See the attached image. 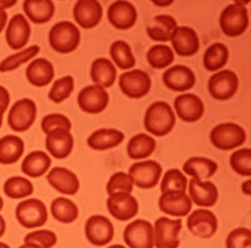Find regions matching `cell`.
<instances>
[{"label":"cell","mask_w":251,"mask_h":248,"mask_svg":"<svg viewBox=\"0 0 251 248\" xmlns=\"http://www.w3.org/2000/svg\"><path fill=\"white\" fill-rule=\"evenodd\" d=\"M91 78L94 84L109 88L114 84L117 78V70L116 66L107 58H98L92 63L91 67Z\"/></svg>","instance_id":"obj_29"},{"label":"cell","mask_w":251,"mask_h":248,"mask_svg":"<svg viewBox=\"0 0 251 248\" xmlns=\"http://www.w3.org/2000/svg\"><path fill=\"white\" fill-rule=\"evenodd\" d=\"M170 40L174 50L180 57H192L200 49L199 35L190 26H177Z\"/></svg>","instance_id":"obj_15"},{"label":"cell","mask_w":251,"mask_h":248,"mask_svg":"<svg viewBox=\"0 0 251 248\" xmlns=\"http://www.w3.org/2000/svg\"><path fill=\"white\" fill-rule=\"evenodd\" d=\"M227 60V46L223 43H214L206 49L203 54V67L208 71H217L226 66Z\"/></svg>","instance_id":"obj_35"},{"label":"cell","mask_w":251,"mask_h":248,"mask_svg":"<svg viewBox=\"0 0 251 248\" xmlns=\"http://www.w3.org/2000/svg\"><path fill=\"white\" fill-rule=\"evenodd\" d=\"M111 58L116 67L120 69H131L136 66V58L133 57L132 49L125 40H116L111 45Z\"/></svg>","instance_id":"obj_37"},{"label":"cell","mask_w":251,"mask_h":248,"mask_svg":"<svg viewBox=\"0 0 251 248\" xmlns=\"http://www.w3.org/2000/svg\"><path fill=\"white\" fill-rule=\"evenodd\" d=\"M15 4H17V1H14V0H0V33L3 32L6 25V22H8V14H6L5 9L12 8Z\"/></svg>","instance_id":"obj_48"},{"label":"cell","mask_w":251,"mask_h":248,"mask_svg":"<svg viewBox=\"0 0 251 248\" xmlns=\"http://www.w3.org/2000/svg\"><path fill=\"white\" fill-rule=\"evenodd\" d=\"M187 178L183 176L180 169H170L163 176L162 183H161V192H185L187 188Z\"/></svg>","instance_id":"obj_41"},{"label":"cell","mask_w":251,"mask_h":248,"mask_svg":"<svg viewBox=\"0 0 251 248\" xmlns=\"http://www.w3.org/2000/svg\"><path fill=\"white\" fill-rule=\"evenodd\" d=\"M177 28V22L171 15H157L152 25L147 26V35L154 42L166 43Z\"/></svg>","instance_id":"obj_33"},{"label":"cell","mask_w":251,"mask_h":248,"mask_svg":"<svg viewBox=\"0 0 251 248\" xmlns=\"http://www.w3.org/2000/svg\"><path fill=\"white\" fill-rule=\"evenodd\" d=\"M51 159L43 151H34L29 153L22 163V171L31 178H39L50 168Z\"/></svg>","instance_id":"obj_30"},{"label":"cell","mask_w":251,"mask_h":248,"mask_svg":"<svg viewBox=\"0 0 251 248\" xmlns=\"http://www.w3.org/2000/svg\"><path fill=\"white\" fill-rule=\"evenodd\" d=\"M75 147V138L71 131L67 129H55L47 134L46 148L49 153L57 159H64L72 153Z\"/></svg>","instance_id":"obj_22"},{"label":"cell","mask_w":251,"mask_h":248,"mask_svg":"<svg viewBox=\"0 0 251 248\" xmlns=\"http://www.w3.org/2000/svg\"><path fill=\"white\" fill-rule=\"evenodd\" d=\"M73 17L80 28H96L103 17L102 5L97 0H79L73 8Z\"/></svg>","instance_id":"obj_16"},{"label":"cell","mask_w":251,"mask_h":248,"mask_svg":"<svg viewBox=\"0 0 251 248\" xmlns=\"http://www.w3.org/2000/svg\"><path fill=\"white\" fill-rule=\"evenodd\" d=\"M123 240L129 248H153V225L149 221L136 220L126 227Z\"/></svg>","instance_id":"obj_12"},{"label":"cell","mask_w":251,"mask_h":248,"mask_svg":"<svg viewBox=\"0 0 251 248\" xmlns=\"http://www.w3.org/2000/svg\"><path fill=\"white\" fill-rule=\"evenodd\" d=\"M15 216L25 228H39L48 221V212L43 202L37 198H29L17 205Z\"/></svg>","instance_id":"obj_5"},{"label":"cell","mask_w":251,"mask_h":248,"mask_svg":"<svg viewBox=\"0 0 251 248\" xmlns=\"http://www.w3.org/2000/svg\"><path fill=\"white\" fill-rule=\"evenodd\" d=\"M5 229H6L5 220H4L3 216H0V237L4 236V233H5Z\"/></svg>","instance_id":"obj_50"},{"label":"cell","mask_w":251,"mask_h":248,"mask_svg":"<svg viewBox=\"0 0 251 248\" xmlns=\"http://www.w3.org/2000/svg\"><path fill=\"white\" fill-rule=\"evenodd\" d=\"M146 131L156 137H163L174 129L176 115L169 103L154 102L147 108L145 114Z\"/></svg>","instance_id":"obj_1"},{"label":"cell","mask_w":251,"mask_h":248,"mask_svg":"<svg viewBox=\"0 0 251 248\" xmlns=\"http://www.w3.org/2000/svg\"><path fill=\"white\" fill-rule=\"evenodd\" d=\"M133 191V183L128 174L125 172H117L109 178L107 183V193L111 196L114 193H132Z\"/></svg>","instance_id":"obj_44"},{"label":"cell","mask_w":251,"mask_h":248,"mask_svg":"<svg viewBox=\"0 0 251 248\" xmlns=\"http://www.w3.org/2000/svg\"><path fill=\"white\" fill-rule=\"evenodd\" d=\"M250 183H251L250 180L243 183V191H244V193H246L248 196L251 193V192H250Z\"/></svg>","instance_id":"obj_51"},{"label":"cell","mask_w":251,"mask_h":248,"mask_svg":"<svg viewBox=\"0 0 251 248\" xmlns=\"http://www.w3.org/2000/svg\"><path fill=\"white\" fill-rule=\"evenodd\" d=\"M175 60V53L169 45H154L147 51V62L154 69H165Z\"/></svg>","instance_id":"obj_39"},{"label":"cell","mask_w":251,"mask_h":248,"mask_svg":"<svg viewBox=\"0 0 251 248\" xmlns=\"http://www.w3.org/2000/svg\"><path fill=\"white\" fill-rule=\"evenodd\" d=\"M23 9L26 18L34 24L48 23L55 13L54 3L51 0H25Z\"/></svg>","instance_id":"obj_28"},{"label":"cell","mask_w":251,"mask_h":248,"mask_svg":"<svg viewBox=\"0 0 251 248\" xmlns=\"http://www.w3.org/2000/svg\"><path fill=\"white\" fill-rule=\"evenodd\" d=\"M226 248H251V231L245 227L234 229L226 238Z\"/></svg>","instance_id":"obj_46"},{"label":"cell","mask_w":251,"mask_h":248,"mask_svg":"<svg viewBox=\"0 0 251 248\" xmlns=\"http://www.w3.org/2000/svg\"><path fill=\"white\" fill-rule=\"evenodd\" d=\"M108 248H126V247H123L122 245H113V246H111V247H108Z\"/></svg>","instance_id":"obj_57"},{"label":"cell","mask_w":251,"mask_h":248,"mask_svg":"<svg viewBox=\"0 0 251 248\" xmlns=\"http://www.w3.org/2000/svg\"><path fill=\"white\" fill-rule=\"evenodd\" d=\"M114 228L111 221L104 216L96 214L86 223V237L92 245L102 247L113 240Z\"/></svg>","instance_id":"obj_13"},{"label":"cell","mask_w":251,"mask_h":248,"mask_svg":"<svg viewBox=\"0 0 251 248\" xmlns=\"http://www.w3.org/2000/svg\"><path fill=\"white\" fill-rule=\"evenodd\" d=\"M59 128L67 129V131H71L72 129L71 120L66 115L59 114V113H53V114L46 115L43 120H42V129H43L46 134Z\"/></svg>","instance_id":"obj_47"},{"label":"cell","mask_w":251,"mask_h":248,"mask_svg":"<svg viewBox=\"0 0 251 248\" xmlns=\"http://www.w3.org/2000/svg\"><path fill=\"white\" fill-rule=\"evenodd\" d=\"M25 75L31 86L42 88L48 86L54 78V67L46 58H37L28 66Z\"/></svg>","instance_id":"obj_26"},{"label":"cell","mask_w":251,"mask_h":248,"mask_svg":"<svg viewBox=\"0 0 251 248\" xmlns=\"http://www.w3.org/2000/svg\"><path fill=\"white\" fill-rule=\"evenodd\" d=\"M75 89V78L71 75L57 79L49 91L48 98L54 103H62L71 97L72 91Z\"/></svg>","instance_id":"obj_42"},{"label":"cell","mask_w":251,"mask_h":248,"mask_svg":"<svg viewBox=\"0 0 251 248\" xmlns=\"http://www.w3.org/2000/svg\"><path fill=\"white\" fill-rule=\"evenodd\" d=\"M175 109H176L177 117L187 123L200 120L205 113V106L202 100L191 93L178 95L175 99Z\"/></svg>","instance_id":"obj_18"},{"label":"cell","mask_w":251,"mask_h":248,"mask_svg":"<svg viewBox=\"0 0 251 248\" xmlns=\"http://www.w3.org/2000/svg\"><path fill=\"white\" fill-rule=\"evenodd\" d=\"M50 211L55 220L62 223H66V225L75 222L78 218V214H79L75 203L64 197L55 198L51 202Z\"/></svg>","instance_id":"obj_36"},{"label":"cell","mask_w":251,"mask_h":248,"mask_svg":"<svg viewBox=\"0 0 251 248\" xmlns=\"http://www.w3.org/2000/svg\"><path fill=\"white\" fill-rule=\"evenodd\" d=\"M79 29L71 22H59L49 32V44L60 54L75 51L79 45Z\"/></svg>","instance_id":"obj_3"},{"label":"cell","mask_w":251,"mask_h":248,"mask_svg":"<svg viewBox=\"0 0 251 248\" xmlns=\"http://www.w3.org/2000/svg\"><path fill=\"white\" fill-rule=\"evenodd\" d=\"M154 5H161V6H167V5H171L172 1H169V3H158V1H153Z\"/></svg>","instance_id":"obj_54"},{"label":"cell","mask_w":251,"mask_h":248,"mask_svg":"<svg viewBox=\"0 0 251 248\" xmlns=\"http://www.w3.org/2000/svg\"><path fill=\"white\" fill-rule=\"evenodd\" d=\"M3 207H4V201L3 198H1V196H0V211L3 209Z\"/></svg>","instance_id":"obj_55"},{"label":"cell","mask_w":251,"mask_h":248,"mask_svg":"<svg viewBox=\"0 0 251 248\" xmlns=\"http://www.w3.org/2000/svg\"><path fill=\"white\" fill-rule=\"evenodd\" d=\"M210 139L215 148L230 151L243 146L246 140V132L236 123H223L212 129Z\"/></svg>","instance_id":"obj_4"},{"label":"cell","mask_w":251,"mask_h":248,"mask_svg":"<svg viewBox=\"0 0 251 248\" xmlns=\"http://www.w3.org/2000/svg\"><path fill=\"white\" fill-rule=\"evenodd\" d=\"M108 91L97 84H92L83 88L78 94V106L88 114L102 113L108 107Z\"/></svg>","instance_id":"obj_11"},{"label":"cell","mask_w":251,"mask_h":248,"mask_svg":"<svg viewBox=\"0 0 251 248\" xmlns=\"http://www.w3.org/2000/svg\"><path fill=\"white\" fill-rule=\"evenodd\" d=\"M40 51V48L38 45H31L29 48H25L24 50H20L19 53L13 55H9L8 58L0 63V71L1 73H6V71H12L19 68L22 64L26 63L30 59L35 58L38 53Z\"/></svg>","instance_id":"obj_40"},{"label":"cell","mask_w":251,"mask_h":248,"mask_svg":"<svg viewBox=\"0 0 251 248\" xmlns=\"http://www.w3.org/2000/svg\"><path fill=\"white\" fill-rule=\"evenodd\" d=\"M216 162L203 157H192L183 164V172L197 180H207L216 173Z\"/></svg>","instance_id":"obj_31"},{"label":"cell","mask_w":251,"mask_h":248,"mask_svg":"<svg viewBox=\"0 0 251 248\" xmlns=\"http://www.w3.org/2000/svg\"><path fill=\"white\" fill-rule=\"evenodd\" d=\"M125 134L118 129L103 128L93 132L87 139V144L94 151H107L116 148L123 142Z\"/></svg>","instance_id":"obj_27"},{"label":"cell","mask_w":251,"mask_h":248,"mask_svg":"<svg viewBox=\"0 0 251 248\" xmlns=\"http://www.w3.org/2000/svg\"><path fill=\"white\" fill-rule=\"evenodd\" d=\"M109 213L118 221H128L138 213L137 200L129 193H114L107 200Z\"/></svg>","instance_id":"obj_17"},{"label":"cell","mask_w":251,"mask_h":248,"mask_svg":"<svg viewBox=\"0 0 251 248\" xmlns=\"http://www.w3.org/2000/svg\"><path fill=\"white\" fill-rule=\"evenodd\" d=\"M6 109L4 108H0V128H1V124H3V117H4V113H5Z\"/></svg>","instance_id":"obj_53"},{"label":"cell","mask_w":251,"mask_h":248,"mask_svg":"<svg viewBox=\"0 0 251 248\" xmlns=\"http://www.w3.org/2000/svg\"><path fill=\"white\" fill-rule=\"evenodd\" d=\"M118 84L126 97L140 99L146 94H149L151 89V78L145 70L133 69L123 73L118 79Z\"/></svg>","instance_id":"obj_8"},{"label":"cell","mask_w":251,"mask_h":248,"mask_svg":"<svg viewBox=\"0 0 251 248\" xmlns=\"http://www.w3.org/2000/svg\"><path fill=\"white\" fill-rule=\"evenodd\" d=\"M47 180L53 188L66 196H75L79 191V180L72 171L55 167L47 176Z\"/></svg>","instance_id":"obj_25"},{"label":"cell","mask_w":251,"mask_h":248,"mask_svg":"<svg viewBox=\"0 0 251 248\" xmlns=\"http://www.w3.org/2000/svg\"><path fill=\"white\" fill-rule=\"evenodd\" d=\"M220 28L226 37L243 35L249 28V13L245 3L236 1L226 6L220 15Z\"/></svg>","instance_id":"obj_2"},{"label":"cell","mask_w":251,"mask_h":248,"mask_svg":"<svg viewBox=\"0 0 251 248\" xmlns=\"http://www.w3.org/2000/svg\"><path fill=\"white\" fill-rule=\"evenodd\" d=\"M24 153V142L17 135H5L0 138V163L1 164H14L22 158Z\"/></svg>","instance_id":"obj_32"},{"label":"cell","mask_w":251,"mask_h":248,"mask_svg":"<svg viewBox=\"0 0 251 248\" xmlns=\"http://www.w3.org/2000/svg\"><path fill=\"white\" fill-rule=\"evenodd\" d=\"M34 192L33 183L23 177H10L4 183V193L9 198L20 200L31 196Z\"/></svg>","instance_id":"obj_38"},{"label":"cell","mask_w":251,"mask_h":248,"mask_svg":"<svg viewBox=\"0 0 251 248\" xmlns=\"http://www.w3.org/2000/svg\"><path fill=\"white\" fill-rule=\"evenodd\" d=\"M231 168L240 176L250 177L251 176V149L241 148L231 154L230 157Z\"/></svg>","instance_id":"obj_43"},{"label":"cell","mask_w":251,"mask_h":248,"mask_svg":"<svg viewBox=\"0 0 251 248\" xmlns=\"http://www.w3.org/2000/svg\"><path fill=\"white\" fill-rule=\"evenodd\" d=\"M24 243H33V245L39 246L40 248H51L57 243V236L54 232L48 231V229H39V231L26 234Z\"/></svg>","instance_id":"obj_45"},{"label":"cell","mask_w":251,"mask_h":248,"mask_svg":"<svg viewBox=\"0 0 251 248\" xmlns=\"http://www.w3.org/2000/svg\"><path fill=\"white\" fill-rule=\"evenodd\" d=\"M188 193L192 202L205 208H210L216 204L219 198L217 187L210 180H191L188 184Z\"/></svg>","instance_id":"obj_24"},{"label":"cell","mask_w":251,"mask_h":248,"mask_svg":"<svg viewBox=\"0 0 251 248\" xmlns=\"http://www.w3.org/2000/svg\"><path fill=\"white\" fill-rule=\"evenodd\" d=\"M182 221L170 220L161 217L153 225V245L156 248H177L180 246V234Z\"/></svg>","instance_id":"obj_6"},{"label":"cell","mask_w":251,"mask_h":248,"mask_svg":"<svg viewBox=\"0 0 251 248\" xmlns=\"http://www.w3.org/2000/svg\"><path fill=\"white\" fill-rule=\"evenodd\" d=\"M217 218L214 212L208 209H196L187 218V227L194 236L199 238H211L217 231Z\"/></svg>","instance_id":"obj_14"},{"label":"cell","mask_w":251,"mask_h":248,"mask_svg":"<svg viewBox=\"0 0 251 248\" xmlns=\"http://www.w3.org/2000/svg\"><path fill=\"white\" fill-rule=\"evenodd\" d=\"M207 88L211 97L216 100H228L236 94L239 78L232 70H220L208 79Z\"/></svg>","instance_id":"obj_10"},{"label":"cell","mask_w":251,"mask_h":248,"mask_svg":"<svg viewBox=\"0 0 251 248\" xmlns=\"http://www.w3.org/2000/svg\"><path fill=\"white\" fill-rule=\"evenodd\" d=\"M108 20L114 28L127 30L137 22V10L129 1H114L108 8Z\"/></svg>","instance_id":"obj_23"},{"label":"cell","mask_w":251,"mask_h":248,"mask_svg":"<svg viewBox=\"0 0 251 248\" xmlns=\"http://www.w3.org/2000/svg\"><path fill=\"white\" fill-rule=\"evenodd\" d=\"M162 174V167L156 160L137 162L129 167L128 176L133 185L142 189H151L156 187Z\"/></svg>","instance_id":"obj_7"},{"label":"cell","mask_w":251,"mask_h":248,"mask_svg":"<svg viewBox=\"0 0 251 248\" xmlns=\"http://www.w3.org/2000/svg\"><path fill=\"white\" fill-rule=\"evenodd\" d=\"M19 248H40V247L37 245H33V243H24V245L20 246Z\"/></svg>","instance_id":"obj_52"},{"label":"cell","mask_w":251,"mask_h":248,"mask_svg":"<svg viewBox=\"0 0 251 248\" xmlns=\"http://www.w3.org/2000/svg\"><path fill=\"white\" fill-rule=\"evenodd\" d=\"M156 149V140L147 134H137L128 142L127 154L131 159H145L149 158Z\"/></svg>","instance_id":"obj_34"},{"label":"cell","mask_w":251,"mask_h":248,"mask_svg":"<svg viewBox=\"0 0 251 248\" xmlns=\"http://www.w3.org/2000/svg\"><path fill=\"white\" fill-rule=\"evenodd\" d=\"M0 248H10V247H9V246L6 245V243H4V242H0Z\"/></svg>","instance_id":"obj_56"},{"label":"cell","mask_w":251,"mask_h":248,"mask_svg":"<svg viewBox=\"0 0 251 248\" xmlns=\"http://www.w3.org/2000/svg\"><path fill=\"white\" fill-rule=\"evenodd\" d=\"M163 84L175 91H186L195 87L196 77L194 71L186 66H175L163 73Z\"/></svg>","instance_id":"obj_21"},{"label":"cell","mask_w":251,"mask_h":248,"mask_svg":"<svg viewBox=\"0 0 251 248\" xmlns=\"http://www.w3.org/2000/svg\"><path fill=\"white\" fill-rule=\"evenodd\" d=\"M9 103H10V94L8 89L0 86V108L8 109Z\"/></svg>","instance_id":"obj_49"},{"label":"cell","mask_w":251,"mask_h":248,"mask_svg":"<svg viewBox=\"0 0 251 248\" xmlns=\"http://www.w3.org/2000/svg\"><path fill=\"white\" fill-rule=\"evenodd\" d=\"M30 25L26 18L17 14L10 19L5 32L6 44L14 50H20L28 44L30 38Z\"/></svg>","instance_id":"obj_19"},{"label":"cell","mask_w":251,"mask_h":248,"mask_svg":"<svg viewBox=\"0 0 251 248\" xmlns=\"http://www.w3.org/2000/svg\"><path fill=\"white\" fill-rule=\"evenodd\" d=\"M37 118V106L34 100L24 98L13 104L9 111L8 124L14 132H25L33 126Z\"/></svg>","instance_id":"obj_9"},{"label":"cell","mask_w":251,"mask_h":248,"mask_svg":"<svg viewBox=\"0 0 251 248\" xmlns=\"http://www.w3.org/2000/svg\"><path fill=\"white\" fill-rule=\"evenodd\" d=\"M158 207L169 216L185 217L191 212L192 201L185 192H166L158 200Z\"/></svg>","instance_id":"obj_20"}]
</instances>
